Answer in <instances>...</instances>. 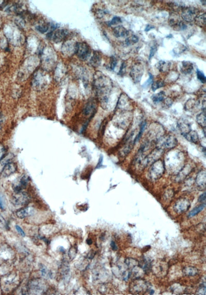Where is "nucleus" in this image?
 I'll use <instances>...</instances> for the list:
<instances>
[{"instance_id":"nucleus-52","label":"nucleus","mask_w":206,"mask_h":295,"mask_svg":"<svg viewBox=\"0 0 206 295\" xmlns=\"http://www.w3.org/2000/svg\"><path fill=\"white\" fill-rule=\"evenodd\" d=\"M110 246H111V247L113 250V251H117V246L116 245V243L114 242V241H111V243H110Z\"/></svg>"},{"instance_id":"nucleus-5","label":"nucleus","mask_w":206,"mask_h":295,"mask_svg":"<svg viewBox=\"0 0 206 295\" xmlns=\"http://www.w3.org/2000/svg\"><path fill=\"white\" fill-rule=\"evenodd\" d=\"M178 144V141L174 136L172 135H167L165 136L161 137L156 141L157 148L162 149L174 148Z\"/></svg>"},{"instance_id":"nucleus-34","label":"nucleus","mask_w":206,"mask_h":295,"mask_svg":"<svg viewBox=\"0 0 206 295\" xmlns=\"http://www.w3.org/2000/svg\"><path fill=\"white\" fill-rule=\"evenodd\" d=\"M139 41V38L137 36L135 35H132L127 38L125 40V44L127 45H132L135 43H137Z\"/></svg>"},{"instance_id":"nucleus-16","label":"nucleus","mask_w":206,"mask_h":295,"mask_svg":"<svg viewBox=\"0 0 206 295\" xmlns=\"http://www.w3.org/2000/svg\"><path fill=\"white\" fill-rule=\"evenodd\" d=\"M17 169V167L16 164L12 162H9L3 168L1 174L3 177H9L16 171Z\"/></svg>"},{"instance_id":"nucleus-15","label":"nucleus","mask_w":206,"mask_h":295,"mask_svg":"<svg viewBox=\"0 0 206 295\" xmlns=\"http://www.w3.org/2000/svg\"><path fill=\"white\" fill-rule=\"evenodd\" d=\"M195 182L197 188L200 191H204L206 189V173L205 170L199 172L196 177Z\"/></svg>"},{"instance_id":"nucleus-53","label":"nucleus","mask_w":206,"mask_h":295,"mask_svg":"<svg viewBox=\"0 0 206 295\" xmlns=\"http://www.w3.org/2000/svg\"><path fill=\"white\" fill-rule=\"evenodd\" d=\"M153 28H154V27L151 25L150 24H148V25H147L146 26L145 31H146V32H147V31H150V30L153 29Z\"/></svg>"},{"instance_id":"nucleus-28","label":"nucleus","mask_w":206,"mask_h":295,"mask_svg":"<svg viewBox=\"0 0 206 295\" xmlns=\"http://www.w3.org/2000/svg\"><path fill=\"white\" fill-rule=\"evenodd\" d=\"M206 207V203L202 204L201 205H199L196 207L194 208L188 214L189 218H191L192 217L197 215L199 213H200L201 211L203 210L204 208Z\"/></svg>"},{"instance_id":"nucleus-18","label":"nucleus","mask_w":206,"mask_h":295,"mask_svg":"<svg viewBox=\"0 0 206 295\" xmlns=\"http://www.w3.org/2000/svg\"><path fill=\"white\" fill-rule=\"evenodd\" d=\"M191 167L189 165H187L186 166L180 170V171L178 172L176 177L175 178V181L177 182H181L183 180L185 179V177L189 174L190 172H191Z\"/></svg>"},{"instance_id":"nucleus-13","label":"nucleus","mask_w":206,"mask_h":295,"mask_svg":"<svg viewBox=\"0 0 206 295\" xmlns=\"http://www.w3.org/2000/svg\"><path fill=\"white\" fill-rule=\"evenodd\" d=\"M68 31L65 30H59L53 31L48 34V38L55 42L61 41L67 36Z\"/></svg>"},{"instance_id":"nucleus-36","label":"nucleus","mask_w":206,"mask_h":295,"mask_svg":"<svg viewBox=\"0 0 206 295\" xmlns=\"http://www.w3.org/2000/svg\"><path fill=\"white\" fill-rule=\"evenodd\" d=\"M165 85V82L161 80H158L157 81L154 82L152 84L151 89L153 91H155L159 88H162Z\"/></svg>"},{"instance_id":"nucleus-7","label":"nucleus","mask_w":206,"mask_h":295,"mask_svg":"<svg viewBox=\"0 0 206 295\" xmlns=\"http://www.w3.org/2000/svg\"><path fill=\"white\" fill-rule=\"evenodd\" d=\"M199 9L193 7L183 8L181 11V18L186 22H191L194 21L197 16H199Z\"/></svg>"},{"instance_id":"nucleus-42","label":"nucleus","mask_w":206,"mask_h":295,"mask_svg":"<svg viewBox=\"0 0 206 295\" xmlns=\"http://www.w3.org/2000/svg\"><path fill=\"white\" fill-rule=\"evenodd\" d=\"M41 272L42 276L44 278L48 277V276H50V274L49 273L48 270L46 269V267L45 266H42L41 267Z\"/></svg>"},{"instance_id":"nucleus-27","label":"nucleus","mask_w":206,"mask_h":295,"mask_svg":"<svg viewBox=\"0 0 206 295\" xmlns=\"http://www.w3.org/2000/svg\"><path fill=\"white\" fill-rule=\"evenodd\" d=\"M124 263L127 268L130 270L133 269V267L139 265V261L138 260L131 258H126L125 260Z\"/></svg>"},{"instance_id":"nucleus-26","label":"nucleus","mask_w":206,"mask_h":295,"mask_svg":"<svg viewBox=\"0 0 206 295\" xmlns=\"http://www.w3.org/2000/svg\"><path fill=\"white\" fill-rule=\"evenodd\" d=\"M134 144H135L134 141H132L126 144V145H125V147L123 148V149H122V150H121V151L120 154L121 156H122V157H125V156H126L128 154L131 152V151H132V148H133V145H134Z\"/></svg>"},{"instance_id":"nucleus-10","label":"nucleus","mask_w":206,"mask_h":295,"mask_svg":"<svg viewBox=\"0 0 206 295\" xmlns=\"http://www.w3.org/2000/svg\"><path fill=\"white\" fill-rule=\"evenodd\" d=\"M191 203L188 199L181 198L177 201L174 205V210L177 214H181L186 212L190 209Z\"/></svg>"},{"instance_id":"nucleus-22","label":"nucleus","mask_w":206,"mask_h":295,"mask_svg":"<svg viewBox=\"0 0 206 295\" xmlns=\"http://www.w3.org/2000/svg\"><path fill=\"white\" fill-rule=\"evenodd\" d=\"M184 136L187 139V141L190 142L194 144H197L199 142V134L195 131H191Z\"/></svg>"},{"instance_id":"nucleus-29","label":"nucleus","mask_w":206,"mask_h":295,"mask_svg":"<svg viewBox=\"0 0 206 295\" xmlns=\"http://www.w3.org/2000/svg\"><path fill=\"white\" fill-rule=\"evenodd\" d=\"M13 157V155L12 154H8L7 155L5 156L4 157L0 160V174H1L3 168L7 164L12 162Z\"/></svg>"},{"instance_id":"nucleus-3","label":"nucleus","mask_w":206,"mask_h":295,"mask_svg":"<svg viewBox=\"0 0 206 295\" xmlns=\"http://www.w3.org/2000/svg\"><path fill=\"white\" fill-rule=\"evenodd\" d=\"M165 171V164L162 160H157L151 166L148 170V179L151 182L158 181L162 177Z\"/></svg>"},{"instance_id":"nucleus-48","label":"nucleus","mask_w":206,"mask_h":295,"mask_svg":"<svg viewBox=\"0 0 206 295\" xmlns=\"http://www.w3.org/2000/svg\"><path fill=\"white\" fill-rule=\"evenodd\" d=\"M77 254V250L76 248L75 247H72L69 251V256L71 259H73L75 257L76 255Z\"/></svg>"},{"instance_id":"nucleus-49","label":"nucleus","mask_w":206,"mask_h":295,"mask_svg":"<svg viewBox=\"0 0 206 295\" xmlns=\"http://www.w3.org/2000/svg\"><path fill=\"white\" fill-rule=\"evenodd\" d=\"M206 192H204L203 193H202V194L199 196V199H198V201H199V202L201 203L202 204L206 203Z\"/></svg>"},{"instance_id":"nucleus-1","label":"nucleus","mask_w":206,"mask_h":295,"mask_svg":"<svg viewBox=\"0 0 206 295\" xmlns=\"http://www.w3.org/2000/svg\"><path fill=\"white\" fill-rule=\"evenodd\" d=\"M112 82L108 77L98 74L94 80V87L101 103L106 105L108 101V96L111 90Z\"/></svg>"},{"instance_id":"nucleus-24","label":"nucleus","mask_w":206,"mask_h":295,"mask_svg":"<svg viewBox=\"0 0 206 295\" xmlns=\"http://www.w3.org/2000/svg\"><path fill=\"white\" fill-rule=\"evenodd\" d=\"M196 122L199 126L203 128H206V108L203 109L202 113H199L196 116Z\"/></svg>"},{"instance_id":"nucleus-41","label":"nucleus","mask_w":206,"mask_h":295,"mask_svg":"<svg viewBox=\"0 0 206 295\" xmlns=\"http://www.w3.org/2000/svg\"><path fill=\"white\" fill-rule=\"evenodd\" d=\"M36 29L41 33H45V32L48 31V29H49V26L47 25H42L38 26L36 27Z\"/></svg>"},{"instance_id":"nucleus-2","label":"nucleus","mask_w":206,"mask_h":295,"mask_svg":"<svg viewBox=\"0 0 206 295\" xmlns=\"http://www.w3.org/2000/svg\"><path fill=\"white\" fill-rule=\"evenodd\" d=\"M148 283L142 278L133 279L129 285V290L133 295H144L146 293L150 294L151 290Z\"/></svg>"},{"instance_id":"nucleus-6","label":"nucleus","mask_w":206,"mask_h":295,"mask_svg":"<svg viewBox=\"0 0 206 295\" xmlns=\"http://www.w3.org/2000/svg\"><path fill=\"white\" fill-rule=\"evenodd\" d=\"M75 53L79 58L82 60H86L91 55L90 46L85 42H79L76 44Z\"/></svg>"},{"instance_id":"nucleus-43","label":"nucleus","mask_w":206,"mask_h":295,"mask_svg":"<svg viewBox=\"0 0 206 295\" xmlns=\"http://www.w3.org/2000/svg\"><path fill=\"white\" fill-rule=\"evenodd\" d=\"M5 207H6V202H5L4 197L1 194H0V208L2 210H4Z\"/></svg>"},{"instance_id":"nucleus-33","label":"nucleus","mask_w":206,"mask_h":295,"mask_svg":"<svg viewBox=\"0 0 206 295\" xmlns=\"http://www.w3.org/2000/svg\"><path fill=\"white\" fill-rule=\"evenodd\" d=\"M17 216L20 219H23L27 217L30 214V209L28 208H25L20 209L16 212Z\"/></svg>"},{"instance_id":"nucleus-25","label":"nucleus","mask_w":206,"mask_h":295,"mask_svg":"<svg viewBox=\"0 0 206 295\" xmlns=\"http://www.w3.org/2000/svg\"><path fill=\"white\" fill-rule=\"evenodd\" d=\"M90 64L92 67H98L101 62V56L98 52L94 53L93 56L90 59Z\"/></svg>"},{"instance_id":"nucleus-57","label":"nucleus","mask_w":206,"mask_h":295,"mask_svg":"<svg viewBox=\"0 0 206 295\" xmlns=\"http://www.w3.org/2000/svg\"><path fill=\"white\" fill-rule=\"evenodd\" d=\"M200 2H201V3H203V5H205H205H206V1H200Z\"/></svg>"},{"instance_id":"nucleus-19","label":"nucleus","mask_w":206,"mask_h":295,"mask_svg":"<svg viewBox=\"0 0 206 295\" xmlns=\"http://www.w3.org/2000/svg\"><path fill=\"white\" fill-rule=\"evenodd\" d=\"M113 34L116 38H123L129 35V31L123 26H118L113 30Z\"/></svg>"},{"instance_id":"nucleus-17","label":"nucleus","mask_w":206,"mask_h":295,"mask_svg":"<svg viewBox=\"0 0 206 295\" xmlns=\"http://www.w3.org/2000/svg\"><path fill=\"white\" fill-rule=\"evenodd\" d=\"M177 126L183 136H184L185 134L188 133L189 132L191 131V125L189 122L184 119H181L180 120H179L177 123Z\"/></svg>"},{"instance_id":"nucleus-14","label":"nucleus","mask_w":206,"mask_h":295,"mask_svg":"<svg viewBox=\"0 0 206 295\" xmlns=\"http://www.w3.org/2000/svg\"><path fill=\"white\" fill-rule=\"evenodd\" d=\"M30 181V178L28 176L23 175L13 184V189L15 192H19L22 191L26 187Z\"/></svg>"},{"instance_id":"nucleus-32","label":"nucleus","mask_w":206,"mask_h":295,"mask_svg":"<svg viewBox=\"0 0 206 295\" xmlns=\"http://www.w3.org/2000/svg\"><path fill=\"white\" fill-rule=\"evenodd\" d=\"M165 99V93L163 91L159 92L152 96V100L155 104L161 103Z\"/></svg>"},{"instance_id":"nucleus-12","label":"nucleus","mask_w":206,"mask_h":295,"mask_svg":"<svg viewBox=\"0 0 206 295\" xmlns=\"http://www.w3.org/2000/svg\"><path fill=\"white\" fill-rule=\"evenodd\" d=\"M15 193L12 199V202L15 205L22 206L26 205L30 202V197L26 193L21 191L15 192Z\"/></svg>"},{"instance_id":"nucleus-54","label":"nucleus","mask_w":206,"mask_h":295,"mask_svg":"<svg viewBox=\"0 0 206 295\" xmlns=\"http://www.w3.org/2000/svg\"><path fill=\"white\" fill-rule=\"evenodd\" d=\"M87 243L88 245L92 244V241L90 239H88L87 240Z\"/></svg>"},{"instance_id":"nucleus-37","label":"nucleus","mask_w":206,"mask_h":295,"mask_svg":"<svg viewBox=\"0 0 206 295\" xmlns=\"http://www.w3.org/2000/svg\"><path fill=\"white\" fill-rule=\"evenodd\" d=\"M121 23H122L121 19L119 16H115L113 18V19L111 20V21L108 22L107 24V25H108L109 26H111L117 25Z\"/></svg>"},{"instance_id":"nucleus-30","label":"nucleus","mask_w":206,"mask_h":295,"mask_svg":"<svg viewBox=\"0 0 206 295\" xmlns=\"http://www.w3.org/2000/svg\"><path fill=\"white\" fill-rule=\"evenodd\" d=\"M206 13H204L202 15L197 16L194 21L197 25L200 27H204L206 25Z\"/></svg>"},{"instance_id":"nucleus-39","label":"nucleus","mask_w":206,"mask_h":295,"mask_svg":"<svg viewBox=\"0 0 206 295\" xmlns=\"http://www.w3.org/2000/svg\"><path fill=\"white\" fill-rule=\"evenodd\" d=\"M117 59L115 57H111L110 58V61L109 67L110 70H114V68L116 67L117 65Z\"/></svg>"},{"instance_id":"nucleus-55","label":"nucleus","mask_w":206,"mask_h":295,"mask_svg":"<svg viewBox=\"0 0 206 295\" xmlns=\"http://www.w3.org/2000/svg\"><path fill=\"white\" fill-rule=\"evenodd\" d=\"M2 122H3V119H2V117L1 116H0V129H1V128Z\"/></svg>"},{"instance_id":"nucleus-45","label":"nucleus","mask_w":206,"mask_h":295,"mask_svg":"<svg viewBox=\"0 0 206 295\" xmlns=\"http://www.w3.org/2000/svg\"><path fill=\"white\" fill-rule=\"evenodd\" d=\"M126 64L124 62H123L122 63L121 66L120 68V71H119V74L121 76H122L125 73V71H126Z\"/></svg>"},{"instance_id":"nucleus-9","label":"nucleus","mask_w":206,"mask_h":295,"mask_svg":"<svg viewBox=\"0 0 206 295\" xmlns=\"http://www.w3.org/2000/svg\"><path fill=\"white\" fill-rule=\"evenodd\" d=\"M144 73V67L140 63H137L132 66L131 70V77L135 83H139L141 81Z\"/></svg>"},{"instance_id":"nucleus-40","label":"nucleus","mask_w":206,"mask_h":295,"mask_svg":"<svg viewBox=\"0 0 206 295\" xmlns=\"http://www.w3.org/2000/svg\"><path fill=\"white\" fill-rule=\"evenodd\" d=\"M206 288L205 282L202 283V284L199 286V289L197 290L196 294L198 295H206Z\"/></svg>"},{"instance_id":"nucleus-4","label":"nucleus","mask_w":206,"mask_h":295,"mask_svg":"<svg viewBox=\"0 0 206 295\" xmlns=\"http://www.w3.org/2000/svg\"><path fill=\"white\" fill-rule=\"evenodd\" d=\"M163 153L164 151L163 149L158 148L155 149L154 150L151 152L150 154L146 156L140 166V167L141 168H144L146 167L151 166L155 162L159 160Z\"/></svg>"},{"instance_id":"nucleus-35","label":"nucleus","mask_w":206,"mask_h":295,"mask_svg":"<svg viewBox=\"0 0 206 295\" xmlns=\"http://www.w3.org/2000/svg\"><path fill=\"white\" fill-rule=\"evenodd\" d=\"M146 122L145 121H143V122H141V125H140V129L139 132V133L138 134V135H137L136 137L135 138V140H134V142L136 143V142H138L140 138H141L142 135L143 133V132H144V130L146 129Z\"/></svg>"},{"instance_id":"nucleus-47","label":"nucleus","mask_w":206,"mask_h":295,"mask_svg":"<svg viewBox=\"0 0 206 295\" xmlns=\"http://www.w3.org/2000/svg\"><path fill=\"white\" fill-rule=\"evenodd\" d=\"M6 150L4 147L1 144H0V160L5 156Z\"/></svg>"},{"instance_id":"nucleus-38","label":"nucleus","mask_w":206,"mask_h":295,"mask_svg":"<svg viewBox=\"0 0 206 295\" xmlns=\"http://www.w3.org/2000/svg\"><path fill=\"white\" fill-rule=\"evenodd\" d=\"M197 77L198 79L202 83H205L206 82V79L205 75L199 69L197 70Z\"/></svg>"},{"instance_id":"nucleus-56","label":"nucleus","mask_w":206,"mask_h":295,"mask_svg":"<svg viewBox=\"0 0 206 295\" xmlns=\"http://www.w3.org/2000/svg\"><path fill=\"white\" fill-rule=\"evenodd\" d=\"M60 251L61 252H64L65 251V249H64V247H60Z\"/></svg>"},{"instance_id":"nucleus-11","label":"nucleus","mask_w":206,"mask_h":295,"mask_svg":"<svg viewBox=\"0 0 206 295\" xmlns=\"http://www.w3.org/2000/svg\"><path fill=\"white\" fill-rule=\"evenodd\" d=\"M168 266L166 263L161 261L157 262L151 264V271L154 272L156 276H165L168 271Z\"/></svg>"},{"instance_id":"nucleus-20","label":"nucleus","mask_w":206,"mask_h":295,"mask_svg":"<svg viewBox=\"0 0 206 295\" xmlns=\"http://www.w3.org/2000/svg\"><path fill=\"white\" fill-rule=\"evenodd\" d=\"M97 108V104L94 101L91 100L86 104L84 109V113L85 115L88 116L90 115H93L95 113Z\"/></svg>"},{"instance_id":"nucleus-23","label":"nucleus","mask_w":206,"mask_h":295,"mask_svg":"<svg viewBox=\"0 0 206 295\" xmlns=\"http://www.w3.org/2000/svg\"><path fill=\"white\" fill-rule=\"evenodd\" d=\"M198 270L193 266H187L184 267L182 270V273L184 275L187 277H193L198 274Z\"/></svg>"},{"instance_id":"nucleus-51","label":"nucleus","mask_w":206,"mask_h":295,"mask_svg":"<svg viewBox=\"0 0 206 295\" xmlns=\"http://www.w3.org/2000/svg\"><path fill=\"white\" fill-rule=\"evenodd\" d=\"M16 230H17L18 233H19V234H20V235H21L22 237H25V233H24V231L22 230V229L19 226H16Z\"/></svg>"},{"instance_id":"nucleus-8","label":"nucleus","mask_w":206,"mask_h":295,"mask_svg":"<svg viewBox=\"0 0 206 295\" xmlns=\"http://www.w3.org/2000/svg\"><path fill=\"white\" fill-rule=\"evenodd\" d=\"M169 24L172 28L176 30H184L187 28V26L180 19V16L175 13H172L169 19Z\"/></svg>"},{"instance_id":"nucleus-50","label":"nucleus","mask_w":206,"mask_h":295,"mask_svg":"<svg viewBox=\"0 0 206 295\" xmlns=\"http://www.w3.org/2000/svg\"><path fill=\"white\" fill-rule=\"evenodd\" d=\"M156 51H157V47H156V46H152L151 48V49L150 56H149V59H151L154 56L155 53H156Z\"/></svg>"},{"instance_id":"nucleus-44","label":"nucleus","mask_w":206,"mask_h":295,"mask_svg":"<svg viewBox=\"0 0 206 295\" xmlns=\"http://www.w3.org/2000/svg\"><path fill=\"white\" fill-rule=\"evenodd\" d=\"M174 194V192L173 190H168L165 193V198L170 200V199H172V197H173Z\"/></svg>"},{"instance_id":"nucleus-31","label":"nucleus","mask_w":206,"mask_h":295,"mask_svg":"<svg viewBox=\"0 0 206 295\" xmlns=\"http://www.w3.org/2000/svg\"><path fill=\"white\" fill-rule=\"evenodd\" d=\"M170 63L169 62L160 61L157 64V68L161 72H165L169 70Z\"/></svg>"},{"instance_id":"nucleus-46","label":"nucleus","mask_w":206,"mask_h":295,"mask_svg":"<svg viewBox=\"0 0 206 295\" xmlns=\"http://www.w3.org/2000/svg\"><path fill=\"white\" fill-rule=\"evenodd\" d=\"M153 76L151 73H149V78H148V80H147L144 83V85H143V87L146 88L147 86H149L151 83H153Z\"/></svg>"},{"instance_id":"nucleus-21","label":"nucleus","mask_w":206,"mask_h":295,"mask_svg":"<svg viewBox=\"0 0 206 295\" xmlns=\"http://www.w3.org/2000/svg\"><path fill=\"white\" fill-rule=\"evenodd\" d=\"M193 67L192 63L189 61H183L181 67V71L185 75L190 74L193 71Z\"/></svg>"}]
</instances>
